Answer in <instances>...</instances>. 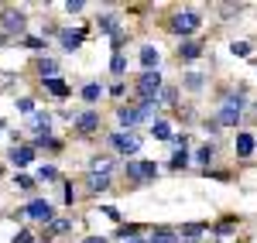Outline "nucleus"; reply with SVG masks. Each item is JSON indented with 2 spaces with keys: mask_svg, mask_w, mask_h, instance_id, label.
Segmentation results:
<instances>
[{
  "mask_svg": "<svg viewBox=\"0 0 257 243\" xmlns=\"http://www.w3.org/2000/svg\"><path fill=\"white\" fill-rule=\"evenodd\" d=\"M243 93H223V100H219V113L213 117V120L219 123V127H240V120H243Z\"/></svg>",
  "mask_w": 257,
  "mask_h": 243,
  "instance_id": "obj_1",
  "label": "nucleus"
},
{
  "mask_svg": "<svg viewBox=\"0 0 257 243\" xmlns=\"http://www.w3.org/2000/svg\"><path fill=\"white\" fill-rule=\"evenodd\" d=\"M161 86H165L161 72H144V76H138V82H134V93H138V100H158Z\"/></svg>",
  "mask_w": 257,
  "mask_h": 243,
  "instance_id": "obj_2",
  "label": "nucleus"
},
{
  "mask_svg": "<svg viewBox=\"0 0 257 243\" xmlns=\"http://www.w3.org/2000/svg\"><path fill=\"white\" fill-rule=\"evenodd\" d=\"M199 28H202V18H199L196 11H182V14H175V18L168 21V31H172V35H182V38L192 35V31H199Z\"/></svg>",
  "mask_w": 257,
  "mask_h": 243,
  "instance_id": "obj_3",
  "label": "nucleus"
},
{
  "mask_svg": "<svg viewBox=\"0 0 257 243\" xmlns=\"http://www.w3.org/2000/svg\"><path fill=\"white\" fill-rule=\"evenodd\" d=\"M110 144L117 147V154H123V158H134L141 151V137L134 130H113L110 134Z\"/></svg>",
  "mask_w": 257,
  "mask_h": 243,
  "instance_id": "obj_4",
  "label": "nucleus"
},
{
  "mask_svg": "<svg viewBox=\"0 0 257 243\" xmlns=\"http://www.w3.org/2000/svg\"><path fill=\"white\" fill-rule=\"evenodd\" d=\"M21 216H28V219H35V223H52L55 219V205L48 202V199H35V202H28L21 209Z\"/></svg>",
  "mask_w": 257,
  "mask_h": 243,
  "instance_id": "obj_5",
  "label": "nucleus"
},
{
  "mask_svg": "<svg viewBox=\"0 0 257 243\" xmlns=\"http://www.w3.org/2000/svg\"><path fill=\"white\" fill-rule=\"evenodd\" d=\"M76 134L79 137H89V134H96L99 130V113L96 110H86V113H76Z\"/></svg>",
  "mask_w": 257,
  "mask_h": 243,
  "instance_id": "obj_6",
  "label": "nucleus"
},
{
  "mask_svg": "<svg viewBox=\"0 0 257 243\" xmlns=\"http://www.w3.org/2000/svg\"><path fill=\"white\" fill-rule=\"evenodd\" d=\"M0 24H4L7 35H24V31H28V18H24V11H4Z\"/></svg>",
  "mask_w": 257,
  "mask_h": 243,
  "instance_id": "obj_7",
  "label": "nucleus"
},
{
  "mask_svg": "<svg viewBox=\"0 0 257 243\" xmlns=\"http://www.w3.org/2000/svg\"><path fill=\"white\" fill-rule=\"evenodd\" d=\"M82 41H86V31H69V28H59V45H62V52H76Z\"/></svg>",
  "mask_w": 257,
  "mask_h": 243,
  "instance_id": "obj_8",
  "label": "nucleus"
},
{
  "mask_svg": "<svg viewBox=\"0 0 257 243\" xmlns=\"http://www.w3.org/2000/svg\"><path fill=\"white\" fill-rule=\"evenodd\" d=\"M117 120H120V127H123V130H131L134 123H141L138 106H134V103H120V106H117Z\"/></svg>",
  "mask_w": 257,
  "mask_h": 243,
  "instance_id": "obj_9",
  "label": "nucleus"
},
{
  "mask_svg": "<svg viewBox=\"0 0 257 243\" xmlns=\"http://www.w3.org/2000/svg\"><path fill=\"white\" fill-rule=\"evenodd\" d=\"M158 62H161V52L155 45H144V48H141V65H144V72H158Z\"/></svg>",
  "mask_w": 257,
  "mask_h": 243,
  "instance_id": "obj_10",
  "label": "nucleus"
},
{
  "mask_svg": "<svg viewBox=\"0 0 257 243\" xmlns=\"http://www.w3.org/2000/svg\"><path fill=\"white\" fill-rule=\"evenodd\" d=\"M148 243H182V240H178V229H172V226H155Z\"/></svg>",
  "mask_w": 257,
  "mask_h": 243,
  "instance_id": "obj_11",
  "label": "nucleus"
},
{
  "mask_svg": "<svg viewBox=\"0 0 257 243\" xmlns=\"http://www.w3.org/2000/svg\"><path fill=\"white\" fill-rule=\"evenodd\" d=\"M31 158H35V147H28V144H14V147H11V164H14V168H24V164H31Z\"/></svg>",
  "mask_w": 257,
  "mask_h": 243,
  "instance_id": "obj_12",
  "label": "nucleus"
},
{
  "mask_svg": "<svg viewBox=\"0 0 257 243\" xmlns=\"http://www.w3.org/2000/svg\"><path fill=\"white\" fill-rule=\"evenodd\" d=\"M206 229H209L206 223H185L182 229H178V240H182V243H196L199 236L206 233Z\"/></svg>",
  "mask_w": 257,
  "mask_h": 243,
  "instance_id": "obj_13",
  "label": "nucleus"
},
{
  "mask_svg": "<svg viewBox=\"0 0 257 243\" xmlns=\"http://www.w3.org/2000/svg\"><path fill=\"white\" fill-rule=\"evenodd\" d=\"M254 147H257L254 134H247V130H240V134H237V154H240V158H250V154H254Z\"/></svg>",
  "mask_w": 257,
  "mask_h": 243,
  "instance_id": "obj_14",
  "label": "nucleus"
},
{
  "mask_svg": "<svg viewBox=\"0 0 257 243\" xmlns=\"http://www.w3.org/2000/svg\"><path fill=\"white\" fill-rule=\"evenodd\" d=\"M110 171H113V158H106V154H96L89 161V175H110Z\"/></svg>",
  "mask_w": 257,
  "mask_h": 243,
  "instance_id": "obj_15",
  "label": "nucleus"
},
{
  "mask_svg": "<svg viewBox=\"0 0 257 243\" xmlns=\"http://www.w3.org/2000/svg\"><path fill=\"white\" fill-rule=\"evenodd\" d=\"M110 185H113L110 175H89V178H86V192H93V195H96V192H106Z\"/></svg>",
  "mask_w": 257,
  "mask_h": 243,
  "instance_id": "obj_16",
  "label": "nucleus"
},
{
  "mask_svg": "<svg viewBox=\"0 0 257 243\" xmlns=\"http://www.w3.org/2000/svg\"><path fill=\"white\" fill-rule=\"evenodd\" d=\"M69 229H72V219H52V223L45 226V240L62 236V233H69Z\"/></svg>",
  "mask_w": 257,
  "mask_h": 243,
  "instance_id": "obj_17",
  "label": "nucleus"
},
{
  "mask_svg": "<svg viewBox=\"0 0 257 243\" xmlns=\"http://www.w3.org/2000/svg\"><path fill=\"white\" fill-rule=\"evenodd\" d=\"M199 55H202V45H199V41H182V45H178V59L192 62V59H199Z\"/></svg>",
  "mask_w": 257,
  "mask_h": 243,
  "instance_id": "obj_18",
  "label": "nucleus"
},
{
  "mask_svg": "<svg viewBox=\"0 0 257 243\" xmlns=\"http://www.w3.org/2000/svg\"><path fill=\"white\" fill-rule=\"evenodd\" d=\"M196 161L202 164L206 171H209V164L216 161V144H202V147H199V151H196Z\"/></svg>",
  "mask_w": 257,
  "mask_h": 243,
  "instance_id": "obj_19",
  "label": "nucleus"
},
{
  "mask_svg": "<svg viewBox=\"0 0 257 243\" xmlns=\"http://www.w3.org/2000/svg\"><path fill=\"white\" fill-rule=\"evenodd\" d=\"M96 24H99V31H103V35H117V31H120V21H117V14H99V18H96Z\"/></svg>",
  "mask_w": 257,
  "mask_h": 243,
  "instance_id": "obj_20",
  "label": "nucleus"
},
{
  "mask_svg": "<svg viewBox=\"0 0 257 243\" xmlns=\"http://www.w3.org/2000/svg\"><path fill=\"white\" fill-rule=\"evenodd\" d=\"M45 89H48L52 96H59V100H65V96H69V82L59 79V76H55V79H45Z\"/></svg>",
  "mask_w": 257,
  "mask_h": 243,
  "instance_id": "obj_21",
  "label": "nucleus"
},
{
  "mask_svg": "<svg viewBox=\"0 0 257 243\" xmlns=\"http://www.w3.org/2000/svg\"><path fill=\"white\" fill-rule=\"evenodd\" d=\"M38 72H41V82L55 79V76H59V62H55V59H41L38 62Z\"/></svg>",
  "mask_w": 257,
  "mask_h": 243,
  "instance_id": "obj_22",
  "label": "nucleus"
},
{
  "mask_svg": "<svg viewBox=\"0 0 257 243\" xmlns=\"http://www.w3.org/2000/svg\"><path fill=\"white\" fill-rule=\"evenodd\" d=\"M182 86H185L189 93H199V89L206 86V79H202V72H185V79H182Z\"/></svg>",
  "mask_w": 257,
  "mask_h": 243,
  "instance_id": "obj_23",
  "label": "nucleus"
},
{
  "mask_svg": "<svg viewBox=\"0 0 257 243\" xmlns=\"http://www.w3.org/2000/svg\"><path fill=\"white\" fill-rule=\"evenodd\" d=\"M123 175H127L134 185H148V182H144V175H141V161H127V164H123Z\"/></svg>",
  "mask_w": 257,
  "mask_h": 243,
  "instance_id": "obj_24",
  "label": "nucleus"
},
{
  "mask_svg": "<svg viewBox=\"0 0 257 243\" xmlns=\"http://www.w3.org/2000/svg\"><path fill=\"white\" fill-rule=\"evenodd\" d=\"M151 134H155L158 141H172V123L168 120H155L151 123Z\"/></svg>",
  "mask_w": 257,
  "mask_h": 243,
  "instance_id": "obj_25",
  "label": "nucleus"
},
{
  "mask_svg": "<svg viewBox=\"0 0 257 243\" xmlns=\"http://www.w3.org/2000/svg\"><path fill=\"white\" fill-rule=\"evenodd\" d=\"M134 106H138V117H141V120H151V113L158 110V100H138Z\"/></svg>",
  "mask_w": 257,
  "mask_h": 243,
  "instance_id": "obj_26",
  "label": "nucleus"
},
{
  "mask_svg": "<svg viewBox=\"0 0 257 243\" xmlns=\"http://www.w3.org/2000/svg\"><path fill=\"white\" fill-rule=\"evenodd\" d=\"M158 103H165V106H178V89L175 86H161Z\"/></svg>",
  "mask_w": 257,
  "mask_h": 243,
  "instance_id": "obj_27",
  "label": "nucleus"
},
{
  "mask_svg": "<svg viewBox=\"0 0 257 243\" xmlns=\"http://www.w3.org/2000/svg\"><path fill=\"white\" fill-rule=\"evenodd\" d=\"M99 96H103V86H99V82H86V86H82V100L86 103H96Z\"/></svg>",
  "mask_w": 257,
  "mask_h": 243,
  "instance_id": "obj_28",
  "label": "nucleus"
},
{
  "mask_svg": "<svg viewBox=\"0 0 257 243\" xmlns=\"http://www.w3.org/2000/svg\"><path fill=\"white\" fill-rule=\"evenodd\" d=\"M38 182H59V168L41 164V168H38Z\"/></svg>",
  "mask_w": 257,
  "mask_h": 243,
  "instance_id": "obj_29",
  "label": "nucleus"
},
{
  "mask_svg": "<svg viewBox=\"0 0 257 243\" xmlns=\"http://www.w3.org/2000/svg\"><path fill=\"white\" fill-rule=\"evenodd\" d=\"M141 175H144V182H155L158 178V161H141Z\"/></svg>",
  "mask_w": 257,
  "mask_h": 243,
  "instance_id": "obj_30",
  "label": "nucleus"
},
{
  "mask_svg": "<svg viewBox=\"0 0 257 243\" xmlns=\"http://www.w3.org/2000/svg\"><path fill=\"white\" fill-rule=\"evenodd\" d=\"M117 236L120 240H131V236H141V226H134V223H123L117 229Z\"/></svg>",
  "mask_w": 257,
  "mask_h": 243,
  "instance_id": "obj_31",
  "label": "nucleus"
},
{
  "mask_svg": "<svg viewBox=\"0 0 257 243\" xmlns=\"http://www.w3.org/2000/svg\"><path fill=\"white\" fill-rule=\"evenodd\" d=\"M110 72H113V76H123V72H127V59H123V52H120V55H113V62H110Z\"/></svg>",
  "mask_w": 257,
  "mask_h": 243,
  "instance_id": "obj_32",
  "label": "nucleus"
},
{
  "mask_svg": "<svg viewBox=\"0 0 257 243\" xmlns=\"http://www.w3.org/2000/svg\"><path fill=\"white\" fill-rule=\"evenodd\" d=\"M185 164H189V151H185V147H178L175 158H172V168H175V171H182Z\"/></svg>",
  "mask_w": 257,
  "mask_h": 243,
  "instance_id": "obj_33",
  "label": "nucleus"
},
{
  "mask_svg": "<svg viewBox=\"0 0 257 243\" xmlns=\"http://www.w3.org/2000/svg\"><path fill=\"white\" fill-rule=\"evenodd\" d=\"M14 185H18L21 192H35V178H31V175H18V178H14Z\"/></svg>",
  "mask_w": 257,
  "mask_h": 243,
  "instance_id": "obj_34",
  "label": "nucleus"
},
{
  "mask_svg": "<svg viewBox=\"0 0 257 243\" xmlns=\"http://www.w3.org/2000/svg\"><path fill=\"white\" fill-rule=\"evenodd\" d=\"M233 223H237V219H223V223H219L216 229H213V236H219V240H223V236H230V229H233Z\"/></svg>",
  "mask_w": 257,
  "mask_h": 243,
  "instance_id": "obj_35",
  "label": "nucleus"
},
{
  "mask_svg": "<svg viewBox=\"0 0 257 243\" xmlns=\"http://www.w3.org/2000/svg\"><path fill=\"white\" fill-rule=\"evenodd\" d=\"M230 52L240 55V59H247V55H250V45H247V41H233V45H230Z\"/></svg>",
  "mask_w": 257,
  "mask_h": 243,
  "instance_id": "obj_36",
  "label": "nucleus"
},
{
  "mask_svg": "<svg viewBox=\"0 0 257 243\" xmlns=\"http://www.w3.org/2000/svg\"><path fill=\"white\" fill-rule=\"evenodd\" d=\"M24 48H31V52H41V48H45V38H24Z\"/></svg>",
  "mask_w": 257,
  "mask_h": 243,
  "instance_id": "obj_37",
  "label": "nucleus"
},
{
  "mask_svg": "<svg viewBox=\"0 0 257 243\" xmlns=\"http://www.w3.org/2000/svg\"><path fill=\"white\" fill-rule=\"evenodd\" d=\"M18 110H21V113H31V110H35V100H28V96L18 100Z\"/></svg>",
  "mask_w": 257,
  "mask_h": 243,
  "instance_id": "obj_38",
  "label": "nucleus"
},
{
  "mask_svg": "<svg viewBox=\"0 0 257 243\" xmlns=\"http://www.w3.org/2000/svg\"><path fill=\"white\" fill-rule=\"evenodd\" d=\"M65 11H69V14H79V11H82V0H69V4H65Z\"/></svg>",
  "mask_w": 257,
  "mask_h": 243,
  "instance_id": "obj_39",
  "label": "nucleus"
},
{
  "mask_svg": "<svg viewBox=\"0 0 257 243\" xmlns=\"http://www.w3.org/2000/svg\"><path fill=\"white\" fill-rule=\"evenodd\" d=\"M110 96H123V82H113V86H110Z\"/></svg>",
  "mask_w": 257,
  "mask_h": 243,
  "instance_id": "obj_40",
  "label": "nucleus"
},
{
  "mask_svg": "<svg viewBox=\"0 0 257 243\" xmlns=\"http://www.w3.org/2000/svg\"><path fill=\"white\" fill-rule=\"evenodd\" d=\"M14 243H31V233H28V229H21L18 236H14Z\"/></svg>",
  "mask_w": 257,
  "mask_h": 243,
  "instance_id": "obj_41",
  "label": "nucleus"
},
{
  "mask_svg": "<svg viewBox=\"0 0 257 243\" xmlns=\"http://www.w3.org/2000/svg\"><path fill=\"white\" fill-rule=\"evenodd\" d=\"M99 212H106V216H110V219H120V212H117V209H113V205H103V209H99Z\"/></svg>",
  "mask_w": 257,
  "mask_h": 243,
  "instance_id": "obj_42",
  "label": "nucleus"
},
{
  "mask_svg": "<svg viewBox=\"0 0 257 243\" xmlns=\"http://www.w3.org/2000/svg\"><path fill=\"white\" fill-rule=\"evenodd\" d=\"M82 243H106V240H103V236H86Z\"/></svg>",
  "mask_w": 257,
  "mask_h": 243,
  "instance_id": "obj_43",
  "label": "nucleus"
},
{
  "mask_svg": "<svg viewBox=\"0 0 257 243\" xmlns=\"http://www.w3.org/2000/svg\"><path fill=\"white\" fill-rule=\"evenodd\" d=\"M123 243H148L144 236H131V240H123Z\"/></svg>",
  "mask_w": 257,
  "mask_h": 243,
  "instance_id": "obj_44",
  "label": "nucleus"
},
{
  "mask_svg": "<svg viewBox=\"0 0 257 243\" xmlns=\"http://www.w3.org/2000/svg\"><path fill=\"white\" fill-rule=\"evenodd\" d=\"M254 113H257V100H254Z\"/></svg>",
  "mask_w": 257,
  "mask_h": 243,
  "instance_id": "obj_45",
  "label": "nucleus"
}]
</instances>
